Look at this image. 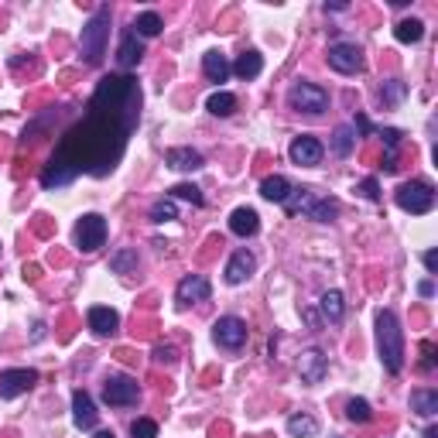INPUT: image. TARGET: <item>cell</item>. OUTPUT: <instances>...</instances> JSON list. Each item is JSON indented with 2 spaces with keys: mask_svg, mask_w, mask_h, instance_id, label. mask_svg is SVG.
Instances as JSON below:
<instances>
[{
  "mask_svg": "<svg viewBox=\"0 0 438 438\" xmlns=\"http://www.w3.org/2000/svg\"><path fill=\"white\" fill-rule=\"evenodd\" d=\"M377 346H380V360L390 373H398L404 366V339H400V325L394 312H380L377 315Z\"/></svg>",
  "mask_w": 438,
  "mask_h": 438,
  "instance_id": "cell-1",
  "label": "cell"
},
{
  "mask_svg": "<svg viewBox=\"0 0 438 438\" xmlns=\"http://www.w3.org/2000/svg\"><path fill=\"white\" fill-rule=\"evenodd\" d=\"M106 24H110V7H99L93 21L82 28V55H86L89 65H96L103 58V45H106V31H110Z\"/></svg>",
  "mask_w": 438,
  "mask_h": 438,
  "instance_id": "cell-2",
  "label": "cell"
},
{
  "mask_svg": "<svg viewBox=\"0 0 438 438\" xmlns=\"http://www.w3.org/2000/svg\"><path fill=\"white\" fill-rule=\"evenodd\" d=\"M298 192H302L298 199H288L285 202L288 212H305V216L319 219V223H329L336 216V199H319L315 192H308V189H298Z\"/></svg>",
  "mask_w": 438,
  "mask_h": 438,
  "instance_id": "cell-3",
  "label": "cell"
},
{
  "mask_svg": "<svg viewBox=\"0 0 438 438\" xmlns=\"http://www.w3.org/2000/svg\"><path fill=\"white\" fill-rule=\"evenodd\" d=\"M398 206L404 212H428L435 206V189L428 182H404L398 189Z\"/></svg>",
  "mask_w": 438,
  "mask_h": 438,
  "instance_id": "cell-4",
  "label": "cell"
},
{
  "mask_svg": "<svg viewBox=\"0 0 438 438\" xmlns=\"http://www.w3.org/2000/svg\"><path fill=\"white\" fill-rule=\"evenodd\" d=\"M288 103L295 110H305V114H322L329 106V93L322 86H315V82H295L291 93H288Z\"/></svg>",
  "mask_w": 438,
  "mask_h": 438,
  "instance_id": "cell-5",
  "label": "cell"
},
{
  "mask_svg": "<svg viewBox=\"0 0 438 438\" xmlns=\"http://www.w3.org/2000/svg\"><path fill=\"white\" fill-rule=\"evenodd\" d=\"M103 240H106V219L96 216V212L82 216L76 226V247L82 250V253H93V250L103 247Z\"/></svg>",
  "mask_w": 438,
  "mask_h": 438,
  "instance_id": "cell-6",
  "label": "cell"
},
{
  "mask_svg": "<svg viewBox=\"0 0 438 438\" xmlns=\"http://www.w3.org/2000/svg\"><path fill=\"white\" fill-rule=\"evenodd\" d=\"M329 65L343 76H353V72H363V52L360 45H349V41H336L329 48Z\"/></svg>",
  "mask_w": 438,
  "mask_h": 438,
  "instance_id": "cell-7",
  "label": "cell"
},
{
  "mask_svg": "<svg viewBox=\"0 0 438 438\" xmlns=\"http://www.w3.org/2000/svg\"><path fill=\"white\" fill-rule=\"evenodd\" d=\"M212 339L223 346V349H240L247 343V322L236 319V315H223L219 322L212 325Z\"/></svg>",
  "mask_w": 438,
  "mask_h": 438,
  "instance_id": "cell-8",
  "label": "cell"
},
{
  "mask_svg": "<svg viewBox=\"0 0 438 438\" xmlns=\"http://www.w3.org/2000/svg\"><path fill=\"white\" fill-rule=\"evenodd\" d=\"M137 398H141V387H137V380H131V377H110V380L103 383V400L114 404V407L137 404Z\"/></svg>",
  "mask_w": 438,
  "mask_h": 438,
  "instance_id": "cell-9",
  "label": "cell"
},
{
  "mask_svg": "<svg viewBox=\"0 0 438 438\" xmlns=\"http://www.w3.org/2000/svg\"><path fill=\"white\" fill-rule=\"evenodd\" d=\"M38 383V373L35 370H4L0 373V398L11 400V398H21L24 390H31Z\"/></svg>",
  "mask_w": 438,
  "mask_h": 438,
  "instance_id": "cell-10",
  "label": "cell"
},
{
  "mask_svg": "<svg viewBox=\"0 0 438 438\" xmlns=\"http://www.w3.org/2000/svg\"><path fill=\"white\" fill-rule=\"evenodd\" d=\"M325 148L312 137V133H302V137H295L291 141V161L295 165H305V168H312V165H319L322 161Z\"/></svg>",
  "mask_w": 438,
  "mask_h": 438,
  "instance_id": "cell-11",
  "label": "cell"
},
{
  "mask_svg": "<svg viewBox=\"0 0 438 438\" xmlns=\"http://www.w3.org/2000/svg\"><path fill=\"white\" fill-rule=\"evenodd\" d=\"M298 373L305 383H322V377L329 373V360H325L322 349H305L298 360Z\"/></svg>",
  "mask_w": 438,
  "mask_h": 438,
  "instance_id": "cell-12",
  "label": "cell"
},
{
  "mask_svg": "<svg viewBox=\"0 0 438 438\" xmlns=\"http://www.w3.org/2000/svg\"><path fill=\"white\" fill-rule=\"evenodd\" d=\"M178 305H192V302H206L209 298V281L202 274H192V278H182L178 281V291H175Z\"/></svg>",
  "mask_w": 438,
  "mask_h": 438,
  "instance_id": "cell-13",
  "label": "cell"
},
{
  "mask_svg": "<svg viewBox=\"0 0 438 438\" xmlns=\"http://www.w3.org/2000/svg\"><path fill=\"white\" fill-rule=\"evenodd\" d=\"M96 404H93V398L86 394V390H76L72 394V421H76V428H96Z\"/></svg>",
  "mask_w": 438,
  "mask_h": 438,
  "instance_id": "cell-14",
  "label": "cell"
},
{
  "mask_svg": "<svg viewBox=\"0 0 438 438\" xmlns=\"http://www.w3.org/2000/svg\"><path fill=\"white\" fill-rule=\"evenodd\" d=\"M253 257H250L247 250H236L233 257H229V264H226V281L229 285H243L250 274H253Z\"/></svg>",
  "mask_w": 438,
  "mask_h": 438,
  "instance_id": "cell-15",
  "label": "cell"
},
{
  "mask_svg": "<svg viewBox=\"0 0 438 438\" xmlns=\"http://www.w3.org/2000/svg\"><path fill=\"white\" fill-rule=\"evenodd\" d=\"M229 229H233L236 236H253V233L261 229V219H257L253 209L240 206V209H233V216H229Z\"/></svg>",
  "mask_w": 438,
  "mask_h": 438,
  "instance_id": "cell-16",
  "label": "cell"
},
{
  "mask_svg": "<svg viewBox=\"0 0 438 438\" xmlns=\"http://www.w3.org/2000/svg\"><path fill=\"white\" fill-rule=\"evenodd\" d=\"M116 312L114 308H106V305H96V308H89V329H93L96 336H110L116 329Z\"/></svg>",
  "mask_w": 438,
  "mask_h": 438,
  "instance_id": "cell-17",
  "label": "cell"
},
{
  "mask_svg": "<svg viewBox=\"0 0 438 438\" xmlns=\"http://www.w3.org/2000/svg\"><path fill=\"white\" fill-rule=\"evenodd\" d=\"M261 195H264L267 202H288L291 199V182L281 178V175H270L261 182Z\"/></svg>",
  "mask_w": 438,
  "mask_h": 438,
  "instance_id": "cell-18",
  "label": "cell"
},
{
  "mask_svg": "<svg viewBox=\"0 0 438 438\" xmlns=\"http://www.w3.org/2000/svg\"><path fill=\"white\" fill-rule=\"evenodd\" d=\"M168 165L178 168V172H195V168H202V154L192 151V148H172L168 151Z\"/></svg>",
  "mask_w": 438,
  "mask_h": 438,
  "instance_id": "cell-19",
  "label": "cell"
},
{
  "mask_svg": "<svg viewBox=\"0 0 438 438\" xmlns=\"http://www.w3.org/2000/svg\"><path fill=\"white\" fill-rule=\"evenodd\" d=\"M141 55H144V48H141V41H137V35H133V31H127V35H124V41H120V52H116V62H120L124 69H131V65H137V62H141Z\"/></svg>",
  "mask_w": 438,
  "mask_h": 438,
  "instance_id": "cell-20",
  "label": "cell"
},
{
  "mask_svg": "<svg viewBox=\"0 0 438 438\" xmlns=\"http://www.w3.org/2000/svg\"><path fill=\"white\" fill-rule=\"evenodd\" d=\"M202 69H206V76L212 82H226V76H229V62L223 52H206L202 55Z\"/></svg>",
  "mask_w": 438,
  "mask_h": 438,
  "instance_id": "cell-21",
  "label": "cell"
},
{
  "mask_svg": "<svg viewBox=\"0 0 438 438\" xmlns=\"http://www.w3.org/2000/svg\"><path fill=\"white\" fill-rule=\"evenodd\" d=\"M411 411H418L421 418L438 415V390H415L411 394Z\"/></svg>",
  "mask_w": 438,
  "mask_h": 438,
  "instance_id": "cell-22",
  "label": "cell"
},
{
  "mask_svg": "<svg viewBox=\"0 0 438 438\" xmlns=\"http://www.w3.org/2000/svg\"><path fill=\"white\" fill-rule=\"evenodd\" d=\"M261 69H264V58L257 55V52H243V55L236 58V65H233V72H236L240 79L261 76Z\"/></svg>",
  "mask_w": 438,
  "mask_h": 438,
  "instance_id": "cell-23",
  "label": "cell"
},
{
  "mask_svg": "<svg viewBox=\"0 0 438 438\" xmlns=\"http://www.w3.org/2000/svg\"><path fill=\"white\" fill-rule=\"evenodd\" d=\"M421 35H425V24L415 18H407V21H400L398 28H394V38L404 41V45H415V41H421Z\"/></svg>",
  "mask_w": 438,
  "mask_h": 438,
  "instance_id": "cell-24",
  "label": "cell"
},
{
  "mask_svg": "<svg viewBox=\"0 0 438 438\" xmlns=\"http://www.w3.org/2000/svg\"><path fill=\"white\" fill-rule=\"evenodd\" d=\"M288 432L295 438H312L319 432V421L312 418V415H295V418H288Z\"/></svg>",
  "mask_w": 438,
  "mask_h": 438,
  "instance_id": "cell-25",
  "label": "cell"
},
{
  "mask_svg": "<svg viewBox=\"0 0 438 438\" xmlns=\"http://www.w3.org/2000/svg\"><path fill=\"white\" fill-rule=\"evenodd\" d=\"M343 312H346L343 295H339V291H325V295H322V315H325V319L339 322V319H343Z\"/></svg>",
  "mask_w": 438,
  "mask_h": 438,
  "instance_id": "cell-26",
  "label": "cell"
},
{
  "mask_svg": "<svg viewBox=\"0 0 438 438\" xmlns=\"http://www.w3.org/2000/svg\"><path fill=\"white\" fill-rule=\"evenodd\" d=\"M133 28H137V35H144V38H154V35H161L165 21L158 18L154 11H144V14L137 18V24H133Z\"/></svg>",
  "mask_w": 438,
  "mask_h": 438,
  "instance_id": "cell-27",
  "label": "cell"
},
{
  "mask_svg": "<svg viewBox=\"0 0 438 438\" xmlns=\"http://www.w3.org/2000/svg\"><path fill=\"white\" fill-rule=\"evenodd\" d=\"M233 110H236V96H233V93H212L209 96V114L229 116Z\"/></svg>",
  "mask_w": 438,
  "mask_h": 438,
  "instance_id": "cell-28",
  "label": "cell"
},
{
  "mask_svg": "<svg viewBox=\"0 0 438 438\" xmlns=\"http://www.w3.org/2000/svg\"><path fill=\"white\" fill-rule=\"evenodd\" d=\"M346 418L356 421V425H366V421L373 418V411H370V404L363 398H353L349 404H346Z\"/></svg>",
  "mask_w": 438,
  "mask_h": 438,
  "instance_id": "cell-29",
  "label": "cell"
},
{
  "mask_svg": "<svg viewBox=\"0 0 438 438\" xmlns=\"http://www.w3.org/2000/svg\"><path fill=\"white\" fill-rule=\"evenodd\" d=\"M353 144H356V137H353L349 127H339L336 137H332V151L339 154V158H349V154H353Z\"/></svg>",
  "mask_w": 438,
  "mask_h": 438,
  "instance_id": "cell-30",
  "label": "cell"
},
{
  "mask_svg": "<svg viewBox=\"0 0 438 438\" xmlns=\"http://www.w3.org/2000/svg\"><path fill=\"white\" fill-rule=\"evenodd\" d=\"M110 267H114L116 274H127L131 267H137V250H120L110 257Z\"/></svg>",
  "mask_w": 438,
  "mask_h": 438,
  "instance_id": "cell-31",
  "label": "cell"
},
{
  "mask_svg": "<svg viewBox=\"0 0 438 438\" xmlns=\"http://www.w3.org/2000/svg\"><path fill=\"white\" fill-rule=\"evenodd\" d=\"M151 219H154V223H168V219H178V209H175L172 199H161V202H154Z\"/></svg>",
  "mask_w": 438,
  "mask_h": 438,
  "instance_id": "cell-32",
  "label": "cell"
},
{
  "mask_svg": "<svg viewBox=\"0 0 438 438\" xmlns=\"http://www.w3.org/2000/svg\"><path fill=\"white\" fill-rule=\"evenodd\" d=\"M131 432H133V438H158V425L151 418H137L131 425Z\"/></svg>",
  "mask_w": 438,
  "mask_h": 438,
  "instance_id": "cell-33",
  "label": "cell"
},
{
  "mask_svg": "<svg viewBox=\"0 0 438 438\" xmlns=\"http://www.w3.org/2000/svg\"><path fill=\"white\" fill-rule=\"evenodd\" d=\"M172 195L175 199H185V202H192V206H202V192L195 189V185H175Z\"/></svg>",
  "mask_w": 438,
  "mask_h": 438,
  "instance_id": "cell-34",
  "label": "cell"
},
{
  "mask_svg": "<svg viewBox=\"0 0 438 438\" xmlns=\"http://www.w3.org/2000/svg\"><path fill=\"white\" fill-rule=\"evenodd\" d=\"M421 370L428 373V370H435V346L425 343L421 346Z\"/></svg>",
  "mask_w": 438,
  "mask_h": 438,
  "instance_id": "cell-35",
  "label": "cell"
},
{
  "mask_svg": "<svg viewBox=\"0 0 438 438\" xmlns=\"http://www.w3.org/2000/svg\"><path fill=\"white\" fill-rule=\"evenodd\" d=\"M360 195H366V199H380V185H377L373 178H366V182H360Z\"/></svg>",
  "mask_w": 438,
  "mask_h": 438,
  "instance_id": "cell-36",
  "label": "cell"
},
{
  "mask_svg": "<svg viewBox=\"0 0 438 438\" xmlns=\"http://www.w3.org/2000/svg\"><path fill=\"white\" fill-rule=\"evenodd\" d=\"M154 356H158L161 363H175V349H172V346H158V349H154Z\"/></svg>",
  "mask_w": 438,
  "mask_h": 438,
  "instance_id": "cell-37",
  "label": "cell"
},
{
  "mask_svg": "<svg viewBox=\"0 0 438 438\" xmlns=\"http://www.w3.org/2000/svg\"><path fill=\"white\" fill-rule=\"evenodd\" d=\"M425 267H428L432 274L438 270V253H435V250H428V253H425Z\"/></svg>",
  "mask_w": 438,
  "mask_h": 438,
  "instance_id": "cell-38",
  "label": "cell"
},
{
  "mask_svg": "<svg viewBox=\"0 0 438 438\" xmlns=\"http://www.w3.org/2000/svg\"><path fill=\"white\" fill-rule=\"evenodd\" d=\"M418 291L425 295V298H432V295H435V285H432V281H425V285H421Z\"/></svg>",
  "mask_w": 438,
  "mask_h": 438,
  "instance_id": "cell-39",
  "label": "cell"
},
{
  "mask_svg": "<svg viewBox=\"0 0 438 438\" xmlns=\"http://www.w3.org/2000/svg\"><path fill=\"white\" fill-rule=\"evenodd\" d=\"M425 438H438V428H428V432H425Z\"/></svg>",
  "mask_w": 438,
  "mask_h": 438,
  "instance_id": "cell-40",
  "label": "cell"
},
{
  "mask_svg": "<svg viewBox=\"0 0 438 438\" xmlns=\"http://www.w3.org/2000/svg\"><path fill=\"white\" fill-rule=\"evenodd\" d=\"M96 438H116V435H114V432H99Z\"/></svg>",
  "mask_w": 438,
  "mask_h": 438,
  "instance_id": "cell-41",
  "label": "cell"
}]
</instances>
